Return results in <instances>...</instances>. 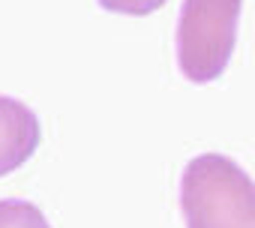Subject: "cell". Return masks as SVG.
<instances>
[{
    "label": "cell",
    "instance_id": "obj_1",
    "mask_svg": "<svg viewBox=\"0 0 255 228\" xmlns=\"http://www.w3.org/2000/svg\"><path fill=\"white\" fill-rule=\"evenodd\" d=\"M186 228H255V183L222 153L189 159L180 177Z\"/></svg>",
    "mask_w": 255,
    "mask_h": 228
},
{
    "label": "cell",
    "instance_id": "obj_2",
    "mask_svg": "<svg viewBox=\"0 0 255 228\" xmlns=\"http://www.w3.org/2000/svg\"><path fill=\"white\" fill-rule=\"evenodd\" d=\"M243 0H183L177 18V66L192 84L216 81L234 54Z\"/></svg>",
    "mask_w": 255,
    "mask_h": 228
},
{
    "label": "cell",
    "instance_id": "obj_3",
    "mask_svg": "<svg viewBox=\"0 0 255 228\" xmlns=\"http://www.w3.org/2000/svg\"><path fill=\"white\" fill-rule=\"evenodd\" d=\"M42 126L30 105L15 96H0V177L21 168L39 147Z\"/></svg>",
    "mask_w": 255,
    "mask_h": 228
},
{
    "label": "cell",
    "instance_id": "obj_4",
    "mask_svg": "<svg viewBox=\"0 0 255 228\" xmlns=\"http://www.w3.org/2000/svg\"><path fill=\"white\" fill-rule=\"evenodd\" d=\"M0 228H51V225L33 201L0 198Z\"/></svg>",
    "mask_w": 255,
    "mask_h": 228
},
{
    "label": "cell",
    "instance_id": "obj_5",
    "mask_svg": "<svg viewBox=\"0 0 255 228\" xmlns=\"http://www.w3.org/2000/svg\"><path fill=\"white\" fill-rule=\"evenodd\" d=\"M105 12L117 15H150L153 9L165 6V0H96Z\"/></svg>",
    "mask_w": 255,
    "mask_h": 228
}]
</instances>
